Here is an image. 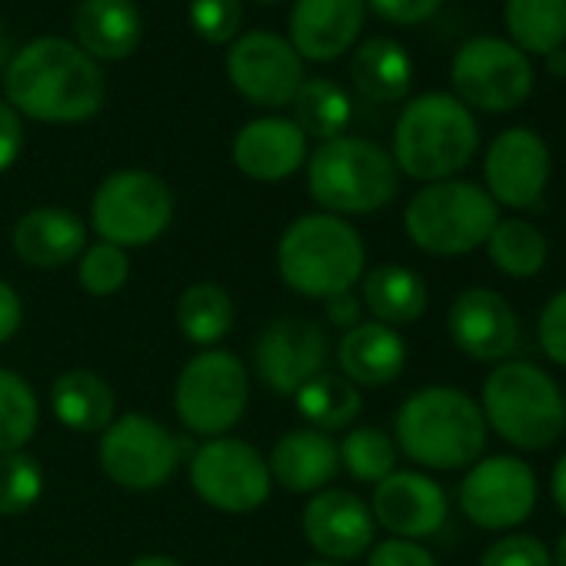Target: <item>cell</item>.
<instances>
[{
    "label": "cell",
    "instance_id": "1",
    "mask_svg": "<svg viewBox=\"0 0 566 566\" xmlns=\"http://www.w3.org/2000/svg\"><path fill=\"white\" fill-rule=\"evenodd\" d=\"M4 94L8 104L31 120L81 124L104 107L107 87L97 61L77 44L64 38H38L11 57Z\"/></svg>",
    "mask_w": 566,
    "mask_h": 566
},
{
    "label": "cell",
    "instance_id": "2",
    "mask_svg": "<svg viewBox=\"0 0 566 566\" xmlns=\"http://www.w3.org/2000/svg\"><path fill=\"white\" fill-rule=\"evenodd\" d=\"M397 447L427 470L473 467L486 450V420L480 403L457 387H423L410 394L394 420Z\"/></svg>",
    "mask_w": 566,
    "mask_h": 566
},
{
    "label": "cell",
    "instance_id": "3",
    "mask_svg": "<svg viewBox=\"0 0 566 566\" xmlns=\"http://www.w3.org/2000/svg\"><path fill=\"white\" fill-rule=\"evenodd\" d=\"M276 270L283 283L307 297L331 301L354 291L367 270V247L360 230L334 213H304L276 243Z\"/></svg>",
    "mask_w": 566,
    "mask_h": 566
},
{
    "label": "cell",
    "instance_id": "4",
    "mask_svg": "<svg viewBox=\"0 0 566 566\" xmlns=\"http://www.w3.org/2000/svg\"><path fill=\"white\" fill-rule=\"evenodd\" d=\"M480 150V127L467 104L453 94L413 97L394 127V164L400 174L420 184L453 180Z\"/></svg>",
    "mask_w": 566,
    "mask_h": 566
},
{
    "label": "cell",
    "instance_id": "5",
    "mask_svg": "<svg viewBox=\"0 0 566 566\" xmlns=\"http://www.w3.org/2000/svg\"><path fill=\"white\" fill-rule=\"evenodd\" d=\"M480 410L490 430L516 450H549L566 433L559 384L530 360H503L483 380Z\"/></svg>",
    "mask_w": 566,
    "mask_h": 566
},
{
    "label": "cell",
    "instance_id": "6",
    "mask_svg": "<svg viewBox=\"0 0 566 566\" xmlns=\"http://www.w3.org/2000/svg\"><path fill=\"white\" fill-rule=\"evenodd\" d=\"M311 197L334 217L384 210L400 190V170L380 144L367 137L324 140L307 160Z\"/></svg>",
    "mask_w": 566,
    "mask_h": 566
},
{
    "label": "cell",
    "instance_id": "7",
    "mask_svg": "<svg viewBox=\"0 0 566 566\" xmlns=\"http://www.w3.org/2000/svg\"><path fill=\"white\" fill-rule=\"evenodd\" d=\"M500 220L493 197L473 180H437L423 184L407 210L403 230L417 250L430 256H463L486 243L490 230Z\"/></svg>",
    "mask_w": 566,
    "mask_h": 566
},
{
    "label": "cell",
    "instance_id": "8",
    "mask_svg": "<svg viewBox=\"0 0 566 566\" xmlns=\"http://www.w3.org/2000/svg\"><path fill=\"white\" fill-rule=\"evenodd\" d=\"M453 97L470 111L483 114H510L523 107L533 94L536 71L523 51H516L506 38L480 34L460 44L450 64Z\"/></svg>",
    "mask_w": 566,
    "mask_h": 566
},
{
    "label": "cell",
    "instance_id": "9",
    "mask_svg": "<svg viewBox=\"0 0 566 566\" xmlns=\"http://www.w3.org/2000/svg\"><path fill=\"white\" fill-rule=\"evenodd\" d=\"M250 380L230 350H200L190 357L174 387V407L180 423L197 437H227L247 413Z\"/></svg>",
    "mask_w": 566,
    "mask_h": 566
},
{
    "label": "cell",
    "instance_id": "10",
    "mask_svg": "<svg viewBox=\"0 0 566 566\" xmlns=\"http://www.w3.org/2000/svg\"><path fill=\"white\" fill-rule=\"evenodd\" d=\"M174 220V193L150 170H117L111 174L94 200L91 223L104 243L114 247H147Z\"/></svg>",
    "mask_w": 566,
    "mask_h": 566
},
{
    "label": "cell",
    "instance_id": "11",
    "mask_svg": "<svg viewBox=\"0 0 566 566\" xmlns=\"http://www.w3.org/2000/svg\"><path fill=\"white\" fill-rule=\"evenodd\" d=\"M184 440L147 413H124L101 433V470L130 493L160 490L184 460Z\"/></svg>",
    "mask_w": 566,
    "mask_h": 566
},
{
    "label": "cell",
    "instance_id": "12",
    "mask_svg": "<svg viewBox=\"0 0 566 566\" xmlns=\"http://www.w3.org/2000/svg\"><path fill=\"white\" fill-rule=\"evenodd\" d=\"M193 493L220 513H253L270 496L266 457L237 437H213L200 443L190 457Z\"/></svg>",
    "mask_w": 566,
    "mask_h": 566
},
{
    "label": "cell",
    "instance_id": "13",
    "mask_svg": "<svg viewBox=\"0 0 566 566\" xmlns=\"http://www.w3.org/2000/svg\"><path fill=\"white\" fill-rule=\"evenodd\" d=\"M539 486L530 463L520 457H480L460 480L457 500L463 516L480 530H513L533 516Z\"/></svg>",
    "mask_w": 566,
    "mask_h": 566
},
{
    "label": "cell",
    "instance_id": "14",
    "mask_svg": "<svg viewBox=\"0 0 566 566\" xmlns=\"http://www.w3.org/2000/svg\"><path fill=\"white\" fill-rule=\"evenodd\" d=\"M327 334L311 317H280L253 340V374L280 397H294L327 367Z\"/></svg>",
    "mask_w": 566,
    "mask_h": 566
},
{
    "label": "cell",
    "instance_id": "15",
    "mask_svg": "<svg viewBox=\"0 0 566 566\" xmlns=\"http://www.w3.org/2000/svg\"><path fill=\"white\" fill-rule=\"evenodd\" d=\"M227 74L237 94L256 107H287L307 81L304 61L291 41L270 31H250L237 38L227 54Z\"/></svg>",
    "mask_w": 566,
    "mask_h": 566
},
{
    "label": "cell",
    "instance_id": "16",
    "mask_svg": "<svg viewBox=\"0 0 566 566\" xmlns=\"http://www.w3.org/2000/svg\"><path fill=\"white\" fill-rule=\"evenodd\" d=\"M549 147L530 127H506L493 137L483 157V180L486 193L496 207L510 210H533L539 207L546 184H549Z\"/></svg>",
    "mask_w": 566,
    "mask_h": 566
},
{
    "label": "cell",
    "instance_id": "17",
    "mask_svg": "<svg viewBox=\"0 0 566 566\" xmlns=\"http://www.w3.org/2000/svg\"><path fill=\"white\" fill-rule=\"evenodd\" d=\"M453 347L480 364H503L520 347V321L510 301L490 287L463 291L447 314Z\"/></svg>",
    "mask_w": 566,
    "mask_h": 566
},
{
    "label": "cell",
    "instance_id": "18",
    "mask_svg": "<svg viewBox=\"0 0 566 566\" xmlns=\"http://www.w3.org/2000/svg\"><path fill=\"white\" fill-rule=\"evenodd\" d=\"M301 530L307 543L331 563H347L364 556L374 546L377 520L370 513V503H364L357 493L327 486L311 496V503L301 513Z\"/></svg>",
    "mask_w": 566,
    "mask_h": 566
},
{
    "label": "cell",
    "instance_id": "19",
    "mask_svg": "<svg viewBox=\"0 0 566 566\" xmlns=\"http://www.w3.org/2000/svg\"><path fill=\"white\" fill-rule=\"evenodd\" d=\"M370 513L387 533L400 539H423L443 530L450 503L447 490L433 476L417 470H394L374 486Z\"/></svg>",
    "mask_w": 566,
    "mask_h": 566
},
{
    "label": "cell",
    "instance_id": "20",
    "mask_svg": "<svg viewBox=\"0 0 566 566\" xmlns=\"http://www.w3.org/2000/svg\"><path fill=\"white\" fill-rule=\"evenodd\" d=\"M230 154L243 177L276 184L307 164V134L287 117H260L237 130Z\"/></svg>",
    "mask_w": 566,
    "mask_h": 566
},
{
    "label": "cell",
    "instance_id": "21",
    "mask_svg": "<svg viewBox=\"0 0 566 566\" xmlns=\"http://www.w3.org/2000/svg\"><path fill=\"white\" fill-rule=\"evenodd\" d=\"M364 0H297L291 11V48L301 61H337L364 31Z\"/></svg>",
    "mask_w": 566,
    "mask_h": 566
},
{
    "label": "cell",
    "instance_id": "22",
    "mask_svg": "<svg viewBox=\"0 0 566 566\" xmlns=\"http://www.w3.org/2000/svg\"><path fill=\"white\" fill-rule=\"evenodd\" d=\"M270 480L287 493H321L340 473V450L331 433L321 430H291L270 450Z\"/></svg>",
    "mask_w": 566,
    "mask_h": 566
},
{
    "label": "cell",
    "instance_id": "23",
    "mask_svg": "<svg viewBox=\"0 0 566 566\" xmlns=\"http://www.w3.org/2000/svg\"><path fill=\"white\" fill-rule=\"evenodd\" d=\"M14 250L34 270H57L87 250V227L67 207H38L18 220Z\"/></svg>",
    "mask_w": 566,
    "mask_h": 566
},
{
    "label": "cell",
    "instance_id": "24",
    "mask_svg": "<svg viewBox=\"0 0 566 566\" xmlns=\"http://www.w3.org/2000/svg\"><path fill=\"white\" fill-rule=\"evenodd\" d=\"M337 364L354 387H387L407 367V340L387 324L364 321L344 331L337 344Z\"/></svg>",
    "mask_w": 566,
    "mask_h": 566
},
{
    "label": "cell",
    "instance_id": "25",
    "mask_svg": "<svg viewBox=\"0 0 566 566\" xmlns=\"http://www.w3.org/2000/svg\"><path fill=\"white\" fill-rule=\"evenodd\" d=\"M74 34L91 61H124L137 51L144 21L134 0H81Z\"/></svg>",
    "mask_w": 566,
    "mask_h": 566
},
{
    "label": "cell",
    "instance_id": "26",
    "mask_svg": "<svg viewBox=\"0 0 566 566\" xmlns=\"http://www.w3.org/2000/svg\"><path fill=\"white\" fill-rule=\"evenodd\" d=\"M360 287V304L364 311L374 314L377 324L387 327H410L427 314L430 294L427 283L417 270L403 266V263H380L374 270H367Z\"/></svg>",
    "mask_w": 566,
    "mask_h": 566
},
{
    "label": "cell",
    "instance_id": "27",
    "mask_svg": "<svg viewBox=\"0 0 566 566\" xmlns=\"http://www.w3.org/2000/svg\"><path fill=\"white\" fill-rule=\"evenodd\" d=\"M51 410L71 433H104L114 423L117 397L94 370H67L51 387Z\"/></svg>",
    "mask_w": 566,
    "mask_h": 566
},
{
    "label": "cell",
    "instance_id": "28",
    "mask_svg": "<svg viewBox=\"0 0 566 566\" xmlns=\"http://www.w3.org/2000/svg\"><path fill=\"white\" fill-rule=\"evenodd\" d=\"M350 77L357 91L377 104H394L410 94L413 61L394 38H370L350 57Z\"/></svg>",
    "mask_w": 566,
    "mask_h": 566
},
{
    "label": "cell",
    "instance_id": "29",
    "mask_svg": "<svg viewBox=\"0 0 566 566\" xmlns=\"http://www.w3.org/2000/svg\"><path fill=\"white\" fill-rule=\"evenodd\" d=\"M510 44L526 57H546L566 44V0H506Z\"/></svg>",
    "mask_w": 566,
    "mask_h": 566
},
{
    "label": "cell",
    "instance_id": "30",
    "mask_svg": "<svg viewBox=\"0 0 566 566\" xmlns=\"http://www.w3.org/2000/svg\"><path fill=\"white\" fill-rule=\"evenodd\" d=\"M486 256L490 263L510 276V280H533L549 256V243L543 230L523 217H503L486 237Z\"/></svg>",
    "mask_w": 566,
    "mask_h": 566
},
{
    "label": "cell",
    "instance_id": "31",
    "mask_svg": "<svg viewBox=\"0 0 566 566\" xmlns=\"http://www.w3.org/2000/svg\"><path fill=\"white\" fill-rule=\"evenodd\" d=\"M294 400H297V413L307 420V427L321 430V433L350 427L364 410L360 390L347 377H337V374H327V370L317 374L314 380H307L294 394Z\"/></svg>",
    "mask_w": 566,
    "mask_h": 566
},
{
    "label": "cell",
    "instance_id": "32",
    "mask_svg": "<svg viewBox=\"0 0 566 566\" xmlns=\"http://www.w3.org/2000/svg\"><path fill=\"white\" fill-rule=\"evenodd\" d=\"M233 301L223 287L217 283H190V287L180 294V304H177V327L180 334L210 350L217 347L230 331H233Z\"/></svg>",
    "mask_w": 566,
    "mask_h": 566
},
{
    "label": "cell",
    "instance_id": "33",
    "mask_svg": "<svg viewBox=\"0 0 566 566\" xmlns=\"http://www.w3.org/2000/svg\"><path fill=\"white\" fill-rule=\"evenodd\" d=\"M291 104H294V124L307 137H317L321 144L344 137V130L354 117V104H350L347 91L331 77L304 81Z\"/></svg>",
    "mask_w": 566,
    "mask_h": 566
},
{
    "label": "cell",
    "instance_id": "34",
    "mask_svg": "<svg viewBox=\"0 0 566 566\" xmlns=\"http://www.w3.org/2000/svg\"><path fill=\"white\" fill-rule=\"evenodd\" d=\"M41 423V403L34 387L8 370L0 367V453H14L24 450Z\"/></svg>",
    "mask_w": 566,
    "mask_h": 566
},
{
    "label": "cell",
    "instance_id": "35",
    "mask_svg": "<svg viewBox=\"0 0 566 566\" xmlns=\"http://www.w3.org/2000/svg\"><path fill=\"white\" fill-rule=\"evenodd\" d=\"M340 470L360 483H380L397 470V443L377 427H354L340 443Z\"/></svg>",
    "mask_w": 566,
    "mask_h": 566
},
{
    "label": "cell",
    "instance_id": "36",
    "mask_svg": "<svg viewBox=\"0 0 566 566\" xmlns=\"http://www.w3.org/2000/svg\"><path fill=\"white\" fill-rule=\"evenodd\" d=\"M44 493V467L28 453H0V516L28 513Z\"/></svg>",
    "mask_w": 566,
    "mask_h": 566
},
{
    "label": "cell",
    "instance_id": "37",
    "mask_svg": "<svg viewBox=\"0 0 566 566\" xmlns=\"http://www.w3.org/2000/svg\"><path fill=\"white\" fill-rule=\"evenodd\" d=\"M77 260H81L77 283L91 297H114L117 291H124V283L130 276V256L124 247L101 240V243H91Z\"/></svg>",
    "mask_w": 566,
    "mask_h": 566
},
{
    "label": "cell",
    "instance_id": "38",
    "mask_svg": "<svg viewBox=\"0 0 566 566\" xmlns=\"http://www.w3.org/2000/svg\"><path fill=\"white\" fill-rule=\"evenodd\" d=\"M190 28L207 44H230L240 31V0H190Z\"/></svg>",
    "mask_w": 566,
    "mask_h": 566
},
{
    "label": "cell",
    "instance_id": "39",
    "mask_svg": "<svg viewBox=\"0 0 566 566\" xmlns=\"http://www.w3.org/2000/svg\"><path fill=\"white\" fill-rule=\"evenodd\" d=\"M480 566H553L549 549L530 533H510L486 546Z\"/></svg>",
    "mask_w": 566,
    "mask_h": 566
},
{
    "label": "cell",
    "instance_id": "40",
    "mask_svg": "<svg viewBox=\"0 0 566 566\" xmlns=\"http://www.w3.org/2000/svg\"><path fill=\"white\" fill-rule=\"evenodd\" d=\"M536 340L543 357H549L556 367H566V291L553 294L536 321Z\"/></svg>",
    "mask_w": 566,
    "mask_h": 566
},
{
    "label": "cell",
    "instance_id": "41",
    "mask_svg": "<svg viewBox=\"0 0 566 566\" xmlns=\"http://www.w3.org/2000/svg\"><path fill=\"white\" fill-rule=\"evenodd\" d=\"M367 566H437V559L420 539L390 536L367 549Z\"/></svg>",
    "mask_w": 566,
    "mask_h": 566
},
{
    "label": "cell",
    "instance_id": "42",
    "mask_svg": "<svg viewBox=\"0 0 566 566\" xmlns=\"http://www.w3.org/2000/svg\"><path fill=\"white\" fill-rule=\"evenodd\" d=\"M364 4L387 24L417 28V24H427L430 18H437L443 0H364Z\"/></svg>",
    "mask_w": 566,
    "mask_h": 566
},
{
    "label": "cell",
    "instance_id": "43",
    "mask_svg": "<svg viewBox=\"0 0 566 566\" xmlns=\"http://www.w3.org/2000/svg\"><path fill=\"white\" fill-rule=\"evenodd\" d=\"M21 150H24V124H21V114L8 101H0V174L11 170L18 164Z\"/></svg>",
    "mask_w": 566,
    "mask_h": 566
},
{
    "label": "cell",
    "instance_id": "44",
    "mask_svg": "<svg viewBox=\"0 0 566 566\" xmlns=\"http://www.w3.org/2000/svg\"><path fill=\"white\" fill-rule=\"evenodd\" d=\"M24 324V304L8 280H0V344H8Z\"/></svg>",
    "mask_w": 566,
    "mask_h": 566
},
{
    "label": "cell",
    "instance_id": "45",
    "mask_svg": "<svg viewBox=\"0 0 566 566\" xmlns=\"http://www.w3.org/2000/svg\"><path fill=\"white\" fill-rule=\"evenodd\" d=\"M324 304H327V321H331L334 327L350 331V327L364 324V304H360V297H357L354 291L337 294V297H331V301H324Z\"/></svg>",
    "mask_w": 566,
    "mask_h": 566
},
{
    "label": "cell",
    "instance_id": "46",
    "mask_svg": "<svg viewBox=\"0 0 566 566\" xmlns=\"http://www.w3.org/2000/svg\"><path fill=\"white\" fill-rule=\"evenodd\" d=\"M549 493H553V503H556V510L566 516V453L556 460V467H553V476H549Z\"/></svg>",
    "mask_w": 566,
    "mask_h": 566
},
{
    "label": "cell",
    "instance_id": "47",
    "mask_svg": "<svg viewBox=\"0 0 566 566\" xmlns=\"http://www.w3.org/2000/svg\"><path fill=\"white\" fill-rule=\"evenodd\" d=\"M543 61H546V71H549L553 77H566V48H559V51L546 54Z\"/></svg>",
    "mask_w": 566,
    "mask_h": 566
},
{
    "label": "cell",
    "instance_id": "48",
    "mask_svg": "<svg viewBox=\"0 0 566 566\" xmlns=\"http://www.w3.org/2000/svg\"><path fill=\"white\" fill-rule=\"evenodd\" d=\"M130 566H184V563L174 556H164V553H147V556H137Z\"/></svg>",
    "mask_w": 566,
    "mask_h": 566
},
{
    "label": "cell",
    "instance_id": "49",
    "mask_svg": "<svg viewBox=\"0 0 566 566\" xmlns=\"http://www.w3.org/2000/svg\"><path fill=\"white\" fill-rule=\"evenodd\" d=\"M553 566H566V533H559V539H556V549H553Z\"/></svg>",
    "mask_w": 566,
    "mask_h": 566
},
{
    "label": "cell",
    "instance_id": "50",
    "mask_svg": "<svg viewBox=\"0 0 566 566\" xmlns=\"http://www.w3.org/2000/svg\"><path fill=\"white\" fill-rule=\"evenodd\" d=\"M304 566H344V563H331V559H314V563H304Z\"/></svg>",
    "mask_w": 566,
    "mask_h": 566
},
{
    "label": "cell",
    "instance_id": "51",
    "mask_svg": "<svg viewBox=\"0 0 566 566\" xmlns=\"http://www.w3.org/2000/svg\"><path fill=\"white\" fill-rule=\"evenodd\" d=\"M260 4H273V0H260Z\"/></svg>",
    "mask_w": 566,
    "mask_h": 566
},
{
    "label": "cell",
    "instance_id": "52",
    "mask_svg": "<svg viewBox=\"0 0 566 566\" xmlns=\"http://www.w3.org/2000/svg\"><path fill=\"white\" fill-rule=\"evenodd\" d=\"M0 38H4V31H0Z\"/></svg>",
    "mask_w": 566,
    "mask_h": 566
}]
</instances>
